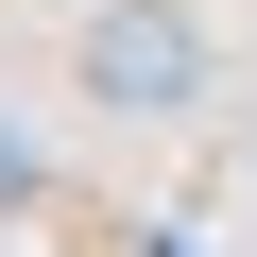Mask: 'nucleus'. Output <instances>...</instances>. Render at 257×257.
Masks as SVG:
<instances>
[{"mask_svg":"<svg viewBox=\"0 0 257 257\" xmlns=\"http://www.w3.org/2000/svg\"><path fill=\"white\" fill-rule=\"evenodd\" d=\"M206 18L189 0H86V35H69V86L103 103V120H189L206 103Z\"/></svg>","mask_w":257,"mask_h":257,"instance_id":"1","label":"nucleus"}]
</instances>
